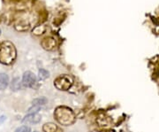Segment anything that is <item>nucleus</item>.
I'll use <instances>...</instances> for the list:
<instances>
[{"label":"nucleus","instance_id":"obj_7","mask_svg":"<svg viewBox=\"0 0 159 132\" xmlns=\"http://www.w3.org/2000/svg\"><path fill=\"white\" fill-rule=\"evenodd\" d=\"M14 132H31V128L27 125H23V126L17 128Z\"/></svg>","mask_w":159,"mask_h":132},{"label":"nucleus","instance_id":"obj_9","mask_svg":"<svg viewBox=\"0 0 159 132\" xmlns=\"http://www.w3.org/2000/svg\"><path fill=\"white\" fill-rule=\"evenodd\" d=\"M34 132H36V131H34Z\"/></svg>","mask_w":159,"mask_h":132},{"label":"nucleus","instance_id":"obj_5","mask_svg":"<svg viewBox=\"0 0 159 132\" xmlns=\"http://www.w3.org/2000/svg\"><path fill=\"white\" fill-rule=\"evenodd\" d=\"M21 84H22V82L20 81L19 78H14L11 82V89L14 92H17L19 90H20Z\"/></svg>","mask_w":159,"mask_h":132},{"label":"nucleus","instance_id":"obj_8","mask_svg":"<svg viewBox=\"0 0 159 132\" xmlns=\"http://www.w3.org/2000/svg\"><path fill=\"white\" fill-rule=\"evenodd\" d=\"M41 109V107L40 106H32L29 110H28V112H29V114H38V112Z\"/></svg>","mask_w":159,"mask_h":132},{"label":"nucleus","instance_id":"obj_2","mask_svg":"<svg viewBox=\"0 0 159 132\" xmlns=\"http://www.w3.org/2000/svg\"><path fill=\"white\" fill-rule=\"evenodd\" d=\"M41 115L38 114H29L23 118L22 122L26 124H37L41 121Z\"/></svg>","mask_w":159,"mask_h":132},{"label":"nucleus","instance_id":"obj_1","mask_svg":"<svg viewBox=\"0 0 159 132\" xmlns=\"http://www.w3.org/2000/svg\"><path fill=\"white\" fill-rule=\"evenodd\" d=\"M36 75H34V73L30 72V71H27L23 74L22 76V84L25 87H28V88H34V86L36 83Z\"/></svg>","mask_w":159,"mask_h":132},{"label":"nucleus","instance_id":"obj_3","mask_svg":"<svg viewBox=\"0 0 159 132\" xmlns=\"http://www.w3.org/2000/svg\"><path fill=\"white\" fill-rule=\"evenodd\" d=\"M9 85V76L5 73H0V91L3 92Z\"/></svg>","mask_w":159,"mask_h":132},{"label":"nucleus","instance_id":"obj_4","mask_svg":"<svg viewBox=\"0 0 159 132\" xmlns=\"http://www.w3.org/2000/svg\"><path fill=\"white\" fill-rule=\"evenodd\" d=\"M48 103V99L44 97H41V98H35L33 100V106H40V107H42V106H45L46 104Z\"/></svg>","mask_w":159,"mask_h":132},{"label":"nucleus","instance_id":"obj_6","mask_svg":"<svg viewBox=\"0 0 159 132\" xmlns=\"http://www.w3.org/2000/svg\"><path fill=\"white\" fill-rule=\"evenodd\" d=\"M49 75H50V73L47 70H45V69L41 68L39 70V77L40 79H42V80H44L46 78H48Z\"/></svg>","mask_w":159,"mask_h":132}]
</instances>
